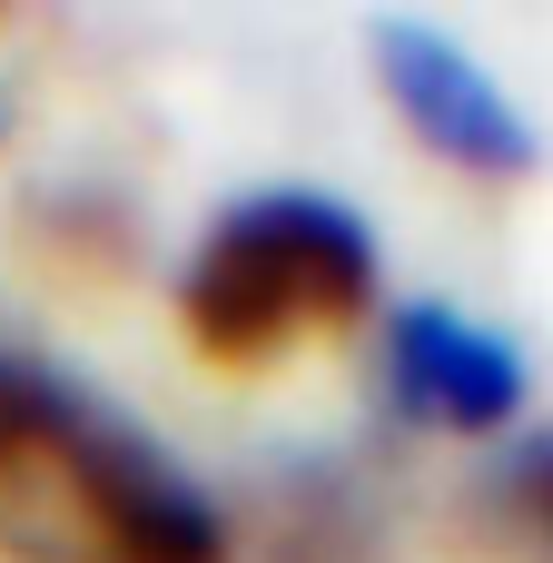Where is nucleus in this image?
I'll use <instances>...</instances> for the list:
<instances>
[{
    "instance_id": "f257e3e1",
    "label": "nucleus",
    "mask_w": 553,
    "mask_h": 563,
    "mask_svg": "<svg viewBox=\"0 0 553 563\" xmlns=\"http://www.w3.org/2000/svg\"><path fill=\"white\" fill-rule=\"evenodd\" d=\"M376 307V228L317 188L237 198L178 267V327L208 366H277Z\"/></svg>"
},
{
    "instance_id": "f03ea898",
    "label": "nucleus",
    "mask_w": 553,
    "mask_h": 563,
    "mask_svg": "<svg viewBox=\"0 0 553 563\" xmlns=\"http://www.w3.org/2000/svg\"><path fill=\"white\" fill-rule=\"evenodd\" d=\"M0 554L10 563H237L228 515L198 495V475L139 435L129 416H99L89 396L49 426V445L0 475Z\"/></svg>"
},
{
    "instance_id": "7ed1b4c3",
    "label": "nucleus",
    "mask_w": 553,
    "mask_h": 563,
    "mask_svg": "<svg viewBox=\"0 0 553 563\" xmlns=\"http://www.w3.org/2000/svg\"><path fill=\"white\" fill-rule=\"evenodd\" d=\"M376 79L396 99V119L465 178H524L534 168V119L495 89V69L445 40L435 20H376Z\"/></svg>"
},
{
    "instance_id": "20e7f679",
    "label": "nucleus",
    "mask_w": 553,
    "mask_h": 563,
    "mask_svg": "<svg viewBox=\"0 0 553 563\" xmlns=\"http://www.w3.org/2000/svg\"><path fill=\"white\" fill-rule=\"evenodd\" d=\"M386 396L416 416V426H445V435H505L524 416V356L475 327L465 307H396L386 317Z\"/></svg>"
},
{
    "instance_id": "39448f33",
    "label": "nucleus",
    "mask_w": 553,
    "mask_h": 563,
    "mask_svg": "<svg viewBox=\"0 0 553 563\" xmlns=\"http://www.w3.org/2000/svg\"><path fill=\"white\" fill-rule=\"evenodd\" d=\"M465 534L495 563H553V426L515 435L465 485Z\"/></svg>"
},
{
    "instance_id": "423d86ee",
    "label": "nucleus",
    "mask_w": 553,
    "mask_h": 563,
    "mask_svg": "<svg viewBox=\"0 0 553 563\" xmlns=\"http://www.w3.org/2000/svg\"><path fill=\"white\" fill-rule=\"evenodd\" d=\"M267 563H386V534L346 475H287L267 495Z\"/></svg>"
},
{
    "instance_id": "0eeeda50",
    "label": "nucleus",
    "mask_w": 553,
    "mask_h": 563,
    "mask_svg": "<svg viewBox=\"0 0 553 563\" xmlns=\"http://www.w3.org/2000/svg\"><path fill=\"white\" fill-rule=\"evenodd\" d=\"M79 406V386L59 376V366H40V356H20V346H0V475H20L40 445H49V426Z\"/></svg>"
}]
</instances>
